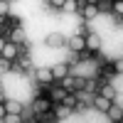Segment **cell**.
<instances>
[{"mask_svg":"<svg viewBox=\"0 0 123 123\" xmlns=\"http://www.w3.org/2000/svg\"><path fill=\"white\" fill-rule=\"evenodd\" d=\"M47 123H62V121H57V118H49V121H47Z\"/></svg>","mask_w":123,"mask_h":123,"instance_id":"cell-28","label":"cell"},{"mask_svg":"<svg viewBox=\"0 0 123 123\" xmlns=\"http://www.w3.org/2000/svg\"><path fill=\"white\" fill-rule=\"evenodd\" d=\"M47 96H49V101H52V104L57 106V104H62V101L67 98V91L62 89V86L57 84V81H54V84H52V86L47 89Z\"/></svg>","mask_w":123,"mask_h":123,"instance_id":"cell-8","label":"cell"},{"mask_svg":"<svg viewBox=\"0 0 123 123\" xmlns=\"http://www.w3.org/2000/svg\"><path fill=\"white\" fill-rule=\"evenodd\" d=\"M64 49H69L71 54H79V52H84V49H86V39H84V37H79V35H69V37H67Z\"/></svg>","mask_w":123,"mask_h":123,"instance_id":"cell-4","label":"cell"},{"mask_svg":"<svg viewBox=\"0 0 123 123\" xmlns=\"http://www.w3.org/2000/svg\"><path fill=\"white\" fill-rule=\"evenodd\" d=\"M44 44H47L49 49H64L67 37H64V35H59V32H49V35L44 37Z\"/></svg>","mask_w":123,"mask_h":123,"instance_id":"cell-7","label":"cell"},{"mask_svg":"<svg viewBox=\"0 0 123 123\" xmlns=\"http://www.w3.org/2000/svg\"><path fill=\"white\" fill-rule=\"evenodd\" d=\"M7 116V108H5V101H0V121Z\"/></svg>","mask_w":123,"mask_h":123,"instance_id":"cell-25","label":"cell"},{"mask_svg":"<svg viewBox=\"0 0 123 123\" xmlns=\"http://www.w3.org/2000/svg\"><path fill=\"white\" fill-rule=\"evenodd\" d=\"M49 69H52L54 81H62L64 76H69V74H71V62H57V64H52Z\"/></svg>","mask_w":123,"mask_h":123,"instance_id":"cell-6","label":"cell"},{"mask_svg":"<svg viewBox=\"0 0 123 123\" xmlns=\"http://www.w3.org/2000/svg\"><path fill=\"white\" fill-rule=\"evenodd\" d=\"M35 81L39 86H44V89H49L54 84V76H52V69L49 67H37V71H35Z\"/></svg>","mask_w":123,"mask_h":123,"instance_id":"cell-3","label":"cell"},{"mask_svg":"<svg viewBox=\"0 0 123 123\" xmlns=\"http://www.w3.org/2000/svg\"><path fill=\"white\" fill-rule=\"evenodd\" d=\"M81 20L84 22H89V20H94V17H98V10H96V0H86V5L81 7Z\"/></svg>","mask_w":123,"mask_h":123,"instance_id":"cell-9","label":"cell"},{"mask_svg":"<svg viewBox=\"0 0 123 123\" xmlns=\"http://www.w3.org/2000/svg\"><path fill=\"white\" fill-rule=\"evenodd\" d=\"M98 86H101L98 76H86V79H84V86H81V91H84V94H89V96H96V94H98Z\"/></svg>","mask_w":123,"mask_h":123,"instance_id":"cell-10","label":"cell"},{"mask_svg":"<svg viewBox=\"0 0 123 123\" xmlns=\"http://www.w3.org/2000/svg\"><path fill=\"white\" fill-rule=\"evenodd\" d=\"M12 71H20V74H27V76H35L37 67H35V62H32V57H30V54H22V57H17V62L12 64Z\"/></svg>","mask_w":123,"mask_h":123,"instance_id":"cell-2","label":"cell"},{"mask_svg":"<svg viewBox=\"0 0 123 123\" xmlns=\"http://www.w3.org/2000/svg\"><path fill=\"white\" fill-rule=\"evenodd\" d=\"M7 15H10V3L0 0V17H7Z\"/></svg>","mask_w":123,"mask_h":123,"instance_id":"cell-24","label":"cell"},{"mask_svg":"<svg viewBox=\"0 0 123 123\" xmlns=\"http://www.w3.org/2000/svg\"><path fill=\"white\" fill-rule=\"evenodd\" d=\"M111 123H121V121H111Z\"/></svg>","mask_w":123,"mask_h":123,"instance_id":"cell-29","label":"cell"},{"mask_svg":"<svg viewBox=\"0 0 123 123\" xmlns=\"http://www.w3.org/2000/svg\"><path fill=\"white\" fill-rule=\"evenodd\" d=\"M7 44V37H3V35H0V52H3V47Z\"/></svg>","mask_w":123,"mask_h":123,"instance_id":"cell-26","label":"cell"},{"mask_svg":"<svg viewBox=\"0 0 123 123\" xmlns=\"http://www.w3.org/2000/svg\"><path fill=\"white\" fill-rule=\"evenodd\" d=\"M84 39H86V52H89V54L101 52V47H104V39H101V35H98V32H89Z\"/></svg>","mask_w":123,"mask_h":123,"instance_id":"cell-5","label":"cell"},{"mask_svg":"<svg viewBox=\"0 0 123 123\" xmlns=\"http://www.w3.org/2000/svg\"><path fill=\"white\" fill-rule=\"evenodd\" d=\"M10 71H12V62H7V59H3V57H0V76L10 74Z\"/></svg>","mask_w":123,"mask_h":123,"instance_id":"cell-19","label":"cell"},{"mask_svg":"<svg viewBox=\"0 0 123 123\" xmlns=\"http://www.w3.org/2000/svg\"><path fill=\"white\" fill-rule=\"evenodd\" d=\"M0 57L3 59H7V62H17V57H20V49H17V44H12V42H7L5 47H3V52H0Z\"/></svg>","mask_w":123,"mask_h":123,"instance_id":"cell-12","label":"cell"},{"mask_svg":"<svg viewBox=\"0 0 123 123\" xmlns=\"http://www.w3.org/2000/svg\"><path fill=\"white\" fill-rule=\"evenodd\" d=\"M5 108H7V113H15V116H22L25 113V104L22 101H17V98H5Z\"/></svg>","mask_w":123,"mask_h":123,"instance_id":"cell-13","label":"cell"},{"mask_svg":"<svg viewBox=\"0 0 123 123\" xmlns=\"http://www.w3.org/2000/svg\"><path fill=\"white\" fill-rule=\"evenodd\" d=\"M7 42H12V44H27V32H25V27L10 30V32H7Z\"/></svg>","mask_w":123,"mask_h":123,"instance_id":"cell-11","label":"cell"},{"mask_svg":"<svg viewBox=\"0 0 123 123\" xmlns=\"http://www.w3.org/2000/svg\"><path fill=\"white\" fill-rule=\"evenodd\" d=\"M0 123H25L22 121V116H15V113H7L3 121H0Z\"/></svg>","mask_w":123,"mask_h":123,"instance_id":"cell-22","label":"cell"},{"mask_svg":"<svg viewBox=\"0 0 123 123\" xmlns=\"http://www.w3.org/2000/svg\"><path fill=\"white\" fill-rule=\"evenodd\" d=\"M111 12H113L116 17L123 15V3H121V0H113V7H111Z\"/></svg>","mask_w":123,"mask_h":123,"instance_id":"cell-23","label":"cell"},{"mask_svg":"<svg viewBox=\"0 0 123 123\" xmlns=\"http://www.w3.org/2000/svg\"><path fill=\"white\" fill-rule=\"evenodd\" d=\"M98 96H104V98H108V101H116V86L108 84V81H101V86H98Z\"/></svg>","mask_w":123,"mask_h":123,"instance_id":"cell-15","label":"cell"},{"mask_svg":"<svg viewBox=\"0 0 123 123\" xmlns=\"http://www.w3.org/2000/svg\"><path fill=\"white\" fill-rule=\"evenodd\" d=\"M52 108H54V104L49 101V96H47V94H42V96H32L30 111H32L35 116H44V113H52Z\"/></svg>","mask_w":123,"mask_h":123,"instance_id":"cell-1","label":"cell"},{"mask_svg":"<svg viewBox=\"0 0 123 123\" xmlns=\"http://www.w3.org/2000/svg\"><path fill=\"white\" fill-rule=\"evenodd\" d=\"M62 106H67V108H71V111H74V108L79 106V101H76V94H67V98L62 101Z\"/></svg>","mask_w":123,"mask_h":123,"instance_id":"cell-18","label":"cell"},{"mask_svg":"<svg viewBox=\"0 0 123 123\" xmlns=\"http://www.w3.org/2000/svg\"><path fill=\"white\" fill-rule=\"evenodd\" d=\"M0 101H5V86L0 84Z\"/></svg>","mask_w":123,"mask_h":123,"instance_id":"cell-27","label":"cell"},{"mask_svg":"<svg viewBox=\"0 0 123 123\" xmlns=\"http://www.w3.org/2000/svg\"><path fill=\"white\" fill-rule=\"evenodd\" d=\"M111 104H113V101H108V98H104V96H94V101H91V108H96L98 113H106V111L111 108Z\"/></svg>","mask_w":123,"mask_h":123,"instance_id":"cell-14","label":"cell"},{"mask_svg":"<svg viewBox=\"0 0 123 123\" xmlns=\"http://www.w3.org/2000/svg\"><path fill=\"white\" fill-rule=\"evenodd\" d=\"M74 35H79V37H86V35H89V22H81V25H76Z\"/></svg>","mask_w":123,"mask_h":123,"instance_id":"cell-21","label":"cell"},{"mask_svg":"<svg viewBox=\"0 0 123 123\" xmlns=\"http://www.w3.org/2000/svg\"><path fill=\"white\" fill-rule=\"evenodd\" d=\"M62 3L64 0H49V3H44L47 10H57V12H62Z\"/></svg>","mask_w":123,"mask_h":123,"instance_id":"cell-20","label":"cell"},{"mask_svg":"<svg viewBox=\"0 0 123 123\" xmlns=\"http://www.w3.org/2000/svg\"><path fill=\"white\" fill-rule=\"evenodd\" d=\"M106 116H108L111 121H121V118H123V104L113 101V104H111V108L106 111Z\"/></svg>","mask_w":123,"mask_h":123,"instance_id":"cell-16","label":"cell"},{"mask_svg":"<svg viewBox=\"0 0 123 123\" xmlns=\"http://www.w3.org/2000/svg\"><path fill=\"white\" fill-rule=\"evenodd\" d=\"M113 7V0H96V10L98 12H111Z\"/></svg>","mask_w":123,"mask_h":123,"instance_id":"cell-17","label":"cell"}]
</instances>
